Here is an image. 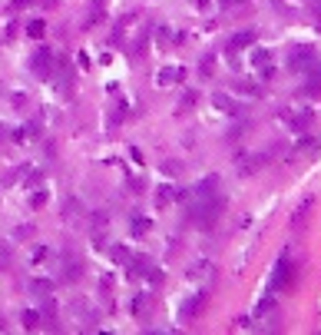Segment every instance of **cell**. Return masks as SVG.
I'll return each instance as SVG.
<instances>
[{"instance_id":"1","label":"cell","mask_w":321,"mask_h":335,"mask_svg":"<svg viewBox=\"0 0 321 335\" xmlns=\"http://www.w3.org/2000/svg\"><path fill=\"white\" fill-rule=\"evenodd\" d=\"M288 67H291V70H298V73H318V76H321L318 53L311 50V47H295V50H291Z\"/></svg>"},{"instance_id":"2","label":"cell","mask_w":321,"mask_h":335,"mask_svg":"<svg viewBox=\"0 0 321 335\" xmlns=\"http://www.w3.org/2000/svg\"><path fill=\"white\" fill-rule=\"evenodd\" d=\"M295 266H291V259H288V253L282 256V259L275 262V269H271V292H282V289H288V285H295Z\"/></svg>"},{"instance_id":"3","label":"cell","mask_w":321,"mask_h":335,"mask_svg":"<svg viewBox=\"0 0 321 335\" xmlns=\"http://www.w3.org/2000/svg\"><path fill=\"white\" fill-rule=\"evenodd\" d=\"M219 193H222V183H219V176H205V179H199V183L192 186L189 199H215Z\"/></svg>"},{"instance_id":"4","label":"cell","mask_w":321,"mask_h":335,"mask_svg":"<svg viewBox=\"0 0 321 335\" xmlns=\"http://www.w3.org/2000/svg\"><path fill=\"white\" fill-rule=\"evenodd\" d=\"M53 64H57V60H53V53L47 50V47H40V50L30 57V70H33L37 76H43V80L53 73Z\"/></svg>"},{"instance_id":"5","label":"cell","mask_w":321,"mask_h":335,"mask_svg":"<svg viewBox=\"0 0 321 335\" xmlns=\"http://www.w3.org/2000/svg\"><path fill=\"white\" fill-rule=\"evenodd\" d=\"M258 40V30H252V27H245V30H239L232 40H228V53H239L242 47H252Z\"/></svg>"},{"instance_id":"6","label":"cell","mask_w":321,"mask_h":335,"mask_svg":"<svg viewBox=\"0 0 321 335\" xmlns=\"http://www.w3.org/2000/svg\"><path fill=\"white\" fill-rule=\"evenodd\" d=\"M205 299H209V292H195V296H189V302L182 305V319H195L202 309H205Z\"/></svg>"},{"instance_id":"7","label":"cell","mask_w":321,"mask_h":335,"mask_svg":"<svg viewBox=\"0 0 321 335\" xmlns=\"http://www.w3.org/2000/svg\"><path fill=\"white\" fill-rule=\"evenodd\" d=\"M129 279H146L149 276V269H152V262L146 259V256H139V259H129Z\"/></svg>"},{"instance_id":"8","label":"cell","mask_w":321,"mask_h":335,"mask_svg":"<svg viewBox=\"0 0 321 335\" xmlns=\"http://www.w3.org/2000/svg\"><path fill=\"white\" fill-rule=\"evenodd\" d=\"M106 253H109V259H113L116 266H129V259H132L129 246H123V242H113V246H109Z\"/></svg>"},{"instance_id":"9","label":"cell","mask_w":321,"mask_h":335,"mask_svg":"<svg viewBox=\"0 0 321 335\" xmlns=\"http://www.w3.org/2000/svg\"><path fill=\"white\" fill-rule=\"evenodd\" d=\"M311 206H315V196H305L302 202H298V209L291 213V222H295V226H305V219H308Z\"/></svg>"},{"instance_id":"10","label":"cell","mask_w":321,"mask_h":335,"mask_svg":"<svg viewBox=\"0 0 321 335\" xmlns=\"http://www.w3.org/2000/svg\"><path fill=\"white\" fill-rule=\"evenodd\" d=\"M53 289H57V285H53L50 279H30V292H33V296H40V299L53 296Z\"/></svg>"},{"instance_id":"11","label":"cell","mask_w":321,"mask_h":335,"mask_svg":"<svg viewBox=\"0 0 321 335\" xmlns=\"http://www.w3.org/2000/svg\"><path fill=\"white\" fill-rule=\"evenodd\" d=\"M186 80V70H159L156 83L159 87H166V83H182Z\"/></svg>"},{"instance_id":"12","label":"cell","mask_w":321,"mask_h":335,"mask_svg":"<svg viewBox=\"0 0 321 335\" xmlns=\"http://www.w3.org/2000/svg\"><path fill=\"white\" fill-rule=\"evenodd\" d=\"M215 107H219V110H225V113H232V116H239V113H245V110H242V107H235V103H232V96H225V93H215Z\"/></svg>"},{"instance_id":"13","label":"cell","mask_w":321,"mask_h":335,"mask_svg":"<svg viewBox=\"0 0 321 335\" xmlns=\"http://www.w3.org/2000/svg\"><path fill=\"white\" fill-rule=\"evenodd\" d=\"M40 312H43V319H47V329H57V325H53V316H57V302H53L50 296H43V305H40Z\"/></svg>"},{"instance_id":"14","label":"cell","mask_w":321,"mask_h":335,"mask_svg":"<svg viewBox=\"0 0 321 335\" xmlns=\"http://www.w3.org/2000/svg\"><path fill=\"white\" fill-rule=\"evenodd\" d=\"M40 319H43V312H37V309H27L20 322H24V329H27V332H33V329H40Z\"/></svg>"},{"instance_id":"15","label":"cell","mask_w":321,"mask_h":335,"mask_svg":"<svg viewBox=\"0 0 321 335\" xmlns=\"http://www.w3.org/2000/svg\"><path fill=\"white\" fill-rule=\"evenodd\" d=\"M255 67L262 70V76H271V53L268 50H258L255 53Z\"/></svg>"},{"instance_id":"16","label":"cell","mask_w":321,"mask_h":335,"mask_svg":"<svg viewBox=\"0 0 321 335\" xmlns=\"http://www.w3.org/2000/svg\"><path fill=\"white\" fill-rule=\"evenodd\" d=\"M149 226H152V222L146 219V216H132V222H129L132 236H146V233H149Z\"/></svg>"},{"instance_id":"17","label":"cell","mask_w":321,"mask_h":335,"mask_svg":"<svg viewBox=\"0 0 321 335\" xmlns=\"http://www.w3.org/2000/svg\"><path fill=\"white\" fill-rule=\"evenodd\" d=\"M172 199H176V190H172V186H159L156 190V206H169Z\"/></svg>"},{"instance_id":"18","label":"cell","mask_w":321,"mask_h":335,"mask_svg":"<svg viewBox=\"0 0 321 335\" xmlns=\"http://www.w3.org/2000/svg\"><path fill=\"white\" fill-rule=\"evenodd\" d=\"M308 127H311V113H298V116H291V130H298V133H305Z\"/></svg>"},{"instance_id":"19","label":"cell","mask_w":321,"mask_h":335,"mask_svg":"<svg viewBox=\"0 0 321 335\" xmlns=\"http://www.w3.org/2000/svg\"><path fill=\"white\" fill-rule=\"evenodd\" d=\"M146 309H149V296H146V292H139V296L132 299V312H136V316H143Z\"/></svg>"},{"instance_id":"20","label":"cell","mask_w":321,"mask_h":335,"mask_svg":"<svg viewBox=\"0 0 321 335\" xmlns=\"http://www.w3.org/2000/svg\"><path fill=\"white\" fill-rule=\"evenodd\" d=\"M80 272H83V266H80V262H66L63 279H66V282H76V279H80Z\"/></svg>"},{"instance_id":"21","label":"cell","mask_w":321,"mask_h":335,"mask_svg":"<svg viewBox=\"0 0 321 335\" xmlns=\"http://www.w3.org/2000/svg\"><path fill=\"white\" fill-rule=\"evenodd\" d=\"M43 30H47V24H43V20H30V27H27V33H30L33 40H40V37H43Z\"/></svg>"},{"instance_id":"22","label":"cell","mask_w":321,"mask_h":335,"mask_svg":"<svg viewBox=\"0 0 321 335\" xmlns=\"http://www.w3.org/2000/svg\"><path fill=\"white\" fill-rule=\"evenodd\" d=\"M239 93H245V96H258L262 90H258L252 80H239Z\"/></svg>"},{"instance_id":"23","label":"cell","mask_w":321,"mask_h":335,"mask_svg":"<svg viewBox=\"0 0 321 335\" xmlns=\"http://www.w3.org/2000/svg\"><path fill=\"white\" fill-rule=\"evenodd\" d=\"M205 272H212V262H195V266L189 269V276H192V279H202Z\"/></svg>"},{"instance_id":"24","label":"cell","mask_w":321,"mask_h":335,"mask_svg":"<svg viewBox=\"0 0 321 335\" xmlns=\"http://www.w3.org/2000/svg\"><path fill=\"white\" fill-rule=\"evenodd\" d=\"M43 202H47V190H37V193H33V199H30V206H33V209H40Z\"/></svg>"},{"instance_id":"25","label":"cell","mask_w":321,"mask_h":335,"mask_svg":"<svg viewBox=\"0 0 321 335\" xmlns=\"http://www.w3.org/2000/svg\"><path fill=\"white\" fill-rule=\"evenodd\" d=\"M163 173H166V176H179V163H176V159L163 163Z\"/></svg>"},{"instance_id":"26","label":"cell","mask_w":321,"mask_h":335,"mask_svg":"<svg viewBox=\"0 0 321 335\" xmlns=\"http://www.w3.org/2000/svg\"><path fill=\"white\" fill-rule=\"evenodd\" d=\"M146 279H149L152 285H159V282H163V272H159L156 266H152V269H149V276H146Z\"/></svg>"},{"instance_id":"27","label":"cell","mask_w":321,"mask_h":335,"mask_svg":"<svg viewBox=\"0 0 321 335\" xmlns=\"http://www.w3.org/2000/svg\"><path fill=\"white\" fill-rule=\"evenodd\" d=\"M311 146H315V136H302L298 139V150H311Z\"/></svg>"},{"instance_id":"28","label":"cell","mask_w":321,"mask_h":335,"mask_svg":"<svg viewBox=\"0 0 321 335\" xmlns=\"http://www.w3.org/2000/svg\"><path fill=\"white\" fill-rule=\"evenodd\" d=\"M212 60H215V57H205V60H202V76H212Z\"/></svg>"},{"instance_id":"29","label":"cell","mask_w":321,"mask_h":335,"mask_svg":"<svg viewBox=\"0 0 321 335\" xmlns=\"http://www.w3.org/2000/svg\"><path fill=\"white\" fill-rule=\"evenodd\" d=\"M17 236H20V239H27V236H33V226H20V229H17Z\"/></svg>"},{"instance_id":"30","label":"cell","mask_w":321,"mask_h":335,"mask_svg":"<svg viewBox=\"0 0 321 335\" xmlns=\"http://www.w3.org/2000/svg\"><path fill=\"white\" fill-rule=\"evenodd\" d=\"M192 103H195V93H186V96H182V110L192 107Z\"/></svg>"},{"instance_id":"31","label":"cell","mask_w":321,"mask_h":335,"mask_svg":"<svg viewBox=\"0 0 321 335\" xmlns=\"http://www.w3.org/2000/svg\"><path fill=\"white\" fill-rule=\"evenodd\" d=\"M27 4H33V0H13V10H20V7H27Z\"/></svg>"},{"instance_id":"32","label":"cell","mask_w":321,"mask_h":335,"mask_svg":"<svg viewBox=\"0 0 321 335\" xmlns=\"http://www.w3.org/2000/svg\"><path fill=\"white\" fill-rule=\"evenodd\" d=\"M0 136H7V130H4V127H0Z\"/></svg>"}]
</instances>
